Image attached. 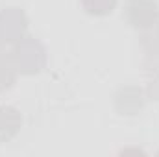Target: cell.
I'll return each mask as SVG.
<instances>
[{
    "label": "cell",
    "mask_w": 159,
    "mask_h": 157,
    "mask_svg": "<svg viewBox=\"0 0 159 157\" xmlns=\"http://www.w3.org/2000/svg\"><path fill=\"white\" fill-rule=\"evenodd\" d=\"M13 63L24 74H35L44 65V50L39 43L32 37L20 39L13 50Z\"/></svg>",
    "instance_id": "obj_1"
},
{
    "label": "cell",
    "mask_w": 159,
    "mask_h": 157,
    "mask_svg": "<svg viewBox=\"0 0 159 157\" xmlns=\"http://www.w3.org/2000/svg\"><path fill=\"white\" fill-rule=\"evenodd\" d=\"M126 19L135 28H152L159 19L157 4L154 0H129L126 6Z\"/></svg>",
    "instance_id": "obj_2"
},
{
    "label": "cell",
    "mask_w": 159,
    "mask_h": 157,
    "mask_svg": "<svg viewBox=\"0 0 159 157\" xmlns=\"http://www.w3.org/2000/svg\"><path fill=\"white\" fill-rule=\"evenodd\" d=\"M26 32V17L20 9L9 7L0 13V39L19 41Z\"/></svg>",
    "instance_id": "obj_3"
},
{
    "label": "cell",
    "mask_w": 159,
    "mask_h": 157,
    "mask_svg": "<svg viewBox=\"0 0 159 157\" xmlns=\"http://www.w3.org/2000/svg\"><path fill=\"white\" fill-rule=\"evenodd\" d=\"M143 92L137 87H124L115 96V107L122 115H135L143 107Z\"/></svg>",
    "instance_id": "obj_4"
},
{
    "label": "cell",
    "mask_w": 159,
    "mask_h": 157,
    "mask_svg": "<svg viewBox=\"0 0 159 157\" xmlns=\"http://www.w3.org/2000/svg\"><path fill=\"white\" fill-rule=\"evenodd\" d=\"M22 120L17 109L13 107H0V142L9 141L17 135Z\"/></svg>",
    "instance_id": "obj_5"
},
{
    "label": "cell",
    "mask_w": 159,
    "mask_h": 157,
    "mask_svg": "<svg viewBox=\"0 0 159 157\" xmlns=\"http://www.w3.org/2000/svg\"><path fill=\"white\" fill-rule=\"evenodd\" d=\"M15 63L11 57L0 54V91L7 89L15 81Z\"/></svg>",
    "instance_id": "obj_6"
},
{
    "label": "cell",
    "mask_w": 159,
    "mask_h": 157,
    "mask_svg": "<svg viewBox=\"0 0 159 157\" xmlns=\"http://www.w3.org/2000/svg\"><path fill=\"white\" fill-rule=\"evenodd\" d=\"M81 4L91 15H107L113 11L117 0H81Z\"/></svg>",
    "instance_id": "obj_7"
},
{
    "label": "cell",
    "mask_w": 159,
    "mask_h": 157,
    "mask_svg": "<svg viewBox=\"0 0 159 157\" xmlns=\"http://www.w3.org/2000/svg\"><path fill=\"white\" fill-rule=\"evenodd\" d=\"M148 94H150V98L159 100V76L156 79H152V83L148 85Z\"/></svg>",
    "instance_id": "obj_8"
}]
</instances>
